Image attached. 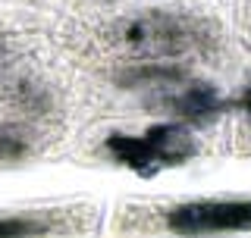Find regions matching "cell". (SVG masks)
I'll list each match as a JSON object with an SVG mask.
<instances>
[{
	"mask_svg": "<svg viewBox=\"0 0 251 238\" xmlns=\"http://www.w3.org/2000/svg\"><path fill=\"white\" fill-rule=\"evenodd\" d=\"M110 44L135 60H179L217 44L210 19L179 10H138L113 22L107 31Z\"/></svg>",
	"mask_w": 251,
	"mask_h": 238,
	"instance_id": "1",
	"label": "cell"
},
{
	"mask_svg": "<svg viewBox=\"0 0 251 238\" xmlns=\"http://www.w3.org/2000/svg\"><path fill=\"white\" fill-rule=\"evenodd\" d=\"M104 154L110 163L148 179L160 169L188 163L198 154V141L182 122H154L145 132H110L104 138Z\"/></svg>",
	"mask_w": 251,
	"mask_h": 238,
	"instance_id": "2",
	"label": "cell"
},
{
	"mask_svg": "<svg viewBox=\"0 0 251 238\" xmlns=\"http://www.w3.org/2000/svg\"><path fill=\"white\" fill-rule=\"evenodd\" d=\"M163 229L179 238H214L251 232V197H198L173 204Z\"/></svg>",
	"mask_w": 251,
	"mask_h": 238,
	"instance_id": "3",
	"label": "cell"
},
{
	"mask_svg": "<svg viewBox=\"0 0 251 238\" xmlns=\"http://www.w3.org/2000/svg\"><path fill=\"white\" fill-rule=\"evenodd\" d=\"M154 107L173 116V122L182 125H207L229 113V97L220 94L217 85L210 82H182L179 88L163 91V97Z\"/></svg>",
	"mask_w": 251,
	"mask_h": 238,
	"instance_id": "4",
	"label": "cell"
},
{
	"mask_svg": "<svg viewBox=\"0 0 251 238\" xmlns=\"http://www.w3.org/2000/svg\"><path fill=\"white\" fill-rule=\"evenodd\" d=\"M113 82L126 91H170L188 82V69L176 60H138L132 66H123Z\"/></svg>",
	"mask_w": 251,
	"mask_h": 238,
	"instance_id": "5",
	"label": "cell"
},
{
	"mask_svg": "<svg viewBox=\"0 0 251 238\" xmlns=\"http://www.w3.org/2000/svg\"><path fill=\"white\" fill-rule=\"evenodd\" d=\"M69 216L63 210H19L0 213V238H50L63 232Z\"/></svg>",
	"mask_w": 251,
	"mask_h": 238,
	"instance_id": "6",
	"label": "cell"
},
{
	"mask_svg": "<svg viewBox=\"0 0 251 238\" xmlns=\"http://www.w3.org/2000/svg\"><path fill=\"white\" fill-rule=\"evenodd\" d=\"M3 97L19 116H28V119H41L53 110V94L50 88H44L41 82L35 78H13L10 85L3 88Z\"/></svg>",
	"mask_w": 251,
	"mask_h": 238,
	"instance_id": "7",
	"label": "cell"
},
{
	"mask_svg": "<svg viewBox=\"0 0 251 238\" xmlns=\"http://www.w3.org/2000/svg\"><path fill=\"white\" fill-rule=\"evenodd\" d=\"M35 147H38V141L25 122H16V119L0 122V163L3 166L28 160L35 154Z\"/></svg>",
	"mask_w": 251,
	"mask_h": 238,
	"instance_id": "8",
	"label": "cell"
},
{
	"mask_svg": "<svg viewBox=\"0 0 251 238\" xmlns=\"http://www.w3.org/2000/svg\"><path fill=\"white\" fill-rule=\"evenodd\" d=\"M229 110H239V113L251 116V82H248V85H242V88L229 97Z\"/></svg>",
	"mask_w": 251,
	"mask_h": 238,
	"instance_id": "9",
	"label": "cell"
},
{
	"mask_svg": "<svg viewBox=\"0 0 251 238\" xmlns=\"http://www.w3.org/2000/svg\"><path fill=\"white\" fill-rule=\"evenodd\" d=\"M0 53H3V41H0Z\"/></svg>",
	"mask_w": 251,
	"mask_h": 238,
	"instance_id": "10",
	"label": "cell"
}]
</instances>
